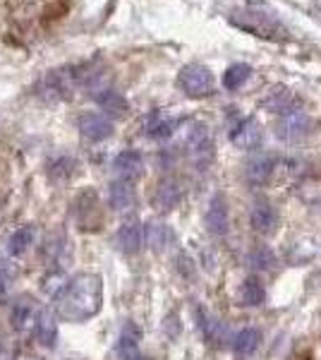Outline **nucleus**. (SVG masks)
I'll list each match as a JSON object with an SVG mask.
<instances>
[{
	"instance_id": "obj_1",
	"label": "nucleus",
	"mask_w": 321,
	"mask_h": 360,
	"mask_svg": "<svg viewBox=\"0 0 321 360\" xmlns=\"http://www.w3.org/2000/svg\"><path fill=\"white\" fill-rule=\"evenodd\" d=\"M103 305V278L98 274H79L58 293V317L65 322H86L96 317Z\"/></svg>"
},
{
	"instance_id": "obj_2",
	"label": "nucleus",
	"mask_w": 321,
	"mask_h": 360,
	"mask_svg": "<svg viewBox=\"0 0 321 360\" xmlns=\"http://www.w3.org/2000/svg\"><path fill=\"white\" fill-rule=\"evenodd\" d=\"M178 86L190 98H207L214 94V75L209 68L199 65V63H190L178 72Z\"/></svg>"
},
{
	"instance_id": "obj_3",
	"label": "nucleus",
	"mask_w": 321,
	"mask_h": 360,
	"mask_svg": "<svg viewBox=\"0 0 321 360\" xmlns=\"http://www.w3.org/2000/svg\"><path fill=\"white\" fill-rule=\"evenodd\" d=\"M74 221L81 231H98L101 229V207H98V195L94 190H84L74 200Z\"/></svg>"
},
{
	"instance_id": "obj_4",
	"label": "nucleus",
	"mask_w": 321,
	"mask_h": 360,
	"mask_svg": "<svg viewBox=\"0 0 321 360\" xmlns=\"http://www.w3.org/2000/svg\"><path fill=\"white\" fill-rule=\"evenodd\" d=\"M232 25L247 29V32H252V34H259V37H268V39H276L278 37L276 32L285 34V29L278 25V20H273V17L266 13H256V10H249V13H235Z\"/></svg>"
},
{
	"instance_id": "obj_5",
	"label": "nucleus",
	"mask_w": 321,
	"mask_h": 360,
	"mask_svg": "<svg viewBox=\"0 0 321 360\" xmlns=\"http://www.w3.org/2000/svg\"><path fill=\"white\" fill-rule=\"evenodd\" d=\"M309 132H312V123L302 111H293L281 115V120L276 123V137L283 139V142H300L305 139Z\"/></svg>"
},
{
	"instance_id": "obj_6",
	"label": "nucleus",
	"mask_w": 321,
	"mask_h": 360,
	"mask_svg": "<svg viewBox=\"0 0 321 360\" xmlns=\"http://www.w3.org/2000/svg\"><path fill=\"white\" fill-rule=\"evenodd\" d=\"M230 142L240 149H254L261 144V127L254 118L242 115L230 127Z\"/></svg>"
},
{
	"instance_id": "obj_7",
	"label": "nucleus",
	"mask_w": 321,
	"mask_h": 360,
	"mask_svg": "<svg viewBox=\"0 0 321 360\" xmlns=\"http://www.w3.org/2000/svg\"><path fill=\"white\" fill-rule=\"evenodd\" d=\"M249 224H252V229L256 231V233L273 236L278 231L281 219H278V212H276V207H273L271 202L259 200V202H254L252 212H249Z\"/></svg>"
},
{
	"instance_id": "obj_8",
	"label": "nucleus",
	"mask_w": 321,
	"mask_h": 360,
	"mask_svg": "<svg viewBox=\"0 0 321 360\" xmlns=\"http://www.w3.org/2000/svg\"><path fill=\"white\" fill-rule=\"evenodd\" d=\"M77 127L81 132V137L89 139V142H103L113 135V123L101 113H84L79 115Z\"/></svg>"
},
{
	"instance_id": "obj_9",
	"label": "nucleus",
	"mask_w": 321,
	"mask_h": 360,
	"mask_svg": "<svg viewBox=\"0 0 321 360\" xmlns=\"http://www.w3.org/2000/svg\"><path fill=\"white\" fill-rule=\"evenodd\" d=\"M204 224H207L209 233L214 236H225L228 226H230V217H228V202L223 195H214L211 202H209L207 217H204Z\"/></svg>"
},
{
	"instance_id": "obj_10",
	"label": "nucleus",
	"mask_w": 321,
	"mask_h": 360,
	"mask_svg": "<svg viewBox=\"0 0 321 360\" xmlns=\"http://www.w3.org/2000/svg\"><path fill=\"white\" fill-rule=\"evenodd\" d=\"M32 324H34V339H37V344L51 348L58 341V322L53 310H39L34 315Z\"/></svg>"
},
{
	"instance_id": "obj_11",
	"label": "nucleus",
	"mask_w": 321,
	"mask_h": 360,
	"mask_svg": "<svg viewBox=\"0 0 321 360\" xmlns=\"http://www.w3.org/2000/svg\"><path fill=\"white\" fill-rule=\"evenodd\" d=\"M139 341H142V329L134 322H127L118 339V356L122 360H147L139 353Z\"/></svg>"
},
{
	"instance_id": "obj_12",
	"label": "nucleus",
	"mask_w": 321,
	"mask_h": 360,
	"mask_svg": "<svg viewBox=\"0 0 321 360\" xmlns=\"http://www.w3.org/2000/svg\"><path fill=\"white\" fill-rule=\"evenodd\" d=\"M113 168L122 180H134L144 173V159L134 149H125L113 159Z\"/></svg>"
},
{
	"instance_id": "obj_13",
	"label": "nucleus",
	"mask_w": 321,
	"mask_h": 360,
	"mask_svg": "<svg viewBox=\"0 0 321 360\" xmlns=\"http://www.w3.org/2000/svg\"><path fill=\"white\" fill-rule=\"evenodd\" d=\"M180 200H183V190H180V185L175 180H161L156 193L151 195V205L159 212H171V209L180 205Z\"/></svg>"
},
{
	"instance_id": "obj_14",
	"label": "nucleus",
	"mask_w": 321,
	"mask_h": 360,
	"mask_svg": "<svg viewBox=\"0 0 321 360\" xmlns=\"http://www.w3.org/2000/svg\"><path fill=\"white\" fill-rule=\"evenodd\" d=\"M118 248L125 255H137L144 243V229L139 221H125L118 229Z\"/></svg>"
},
{
	"instance_id": "obj_15",
	"label": "nucleus",
	"mask_w": 321,
	"mask_h": 360,
	"mask_svg": "<svg viewBox=\"0 0 321 360\" xmlns=\"http://www.w3.org/2000/svg\"><path fill=\"white\" fill-rule=\"evenodd\" d=\"M108 202L115 212H127V209L134 207L137 202V195H134V188H132V180H115L110 183L108 188Z\"/></svg>"
},
{
	"instance_id": "obj_16",
	"label": "nucleus",
	"mask_w": 321,
	"mask_h": 360,
	"mask_svg": "<svg viewBox=\"0 0 321 360\" xmlns=\"http://www.w3.org/2000/svg\"><path fill=\"white\" fill-rule=\"evenodd\" d=\"M237 303L242 307H259L266 303V288L259 281V276H247L240 283V291H237Z\"/></svg>"
},
{
	"instance_id": "obj_17",
	"label": "nucleus",
	"mask_w": 321,
	"mask_h": 360,
	"mask_svg": "<svg viewBox=\"0 0 321 360\" xmlns=\"http://www.w3.org/2000/svg\"><path fill=\"white\" fill-rule=\"evenodd\" d=\"M197 327L202 329L204 339H207L209 344H214V346L223 344V339H225L223 322H221V319H216V317H211L207 310H204V307H197Z\"/></svg>"
},
{
	"instance_id": "obj_18",
	"label": "nucleus",
	"mask_w": 321,
	"mask_h": 360,
	"mask_svg": "<svg viewBox=\"0 0 321 360\" xmlns=\"http://www.w3.org/2000/svg\"><path fill=\"white\" fill-rule=\"evenodd\" d=\"M188 149L195 156H211V149H214V142H211V132H209V127L199 123V125H195L190 130V135H188Z\"/></svg>"
},
{
	"instance_id": "obj_19",
	"label": "nucleus",
	"mask_w": 321,
	"mask_h": 360,
	"mask_svg": "<svg viewBox=\"0 0 321 360\" xmlns=\"http://www.w3.org/2000/svg\"><path fill=\"white\" fill-rule=\"evenodd\" d=\"M34 243H37V229H34L32 224L20 226V229H17L13 236H10L8 252L13 255V257H20V255H25L27 250L34 245Z\"/></svg>"
},
{
	"instance_id": "obj_20",
	"label": "nucleus",
	"mask_w": 321,
	"mask_h": 360,
	"mask_svg": "<svg viewBox=\"0 0 321 360\" xmlns=\"http://www.w3.org/2000/svg\"><path fill=\"white\" fill-rule=\"evenodd\" d=\"M261 346V332L254 327H247L242 332H237L235 341H232V351L240 358H249L252 353H256V348Z\"/></svg>"
},
{
	"instance_id": "obj_21",
	"label": "nucleus",
	"mask_w": 321,
	"mask_h": 360,
	"mask_svg": "<svg viewBox=\"0 0 321 360\" xmlns=\"http://www.w3.org/2000/svg\"><path fill=\"white\" fill-rule=\"evenodd\" d=\"M144 240H147V245L151 250H156V252H163L168 245L173 243V231L168 229L166 224H147V229H144Z\"/></svg>"
},
{
	"instance_id": "obj_22",
	"label": "nucleus",
	"mask_w": 321,
	"mask_h": 360,
	"mask_svg": "<svg viewBox=\"0 0 321 360\" xmlns=\"http://www.w3.org/2000/svg\"><path fill=\"white\" fill-rule=\"evenodd\" d=\"M96 98V103L98 106L103 108L106 113H110V115H125L127 113V98L120 94V91H115V89H101L98 94L94 96Z\"/></svg>"
},
{
	"instance_id": "obj_23",
	"label": "nucleus",
	"mask_w": 321,
	"mask_h": 360,
	"mask_svg": "<svg viewBox=\"0 0 321 360\" xmlns=\"http://www.w3.org/2000/svg\"><path fill=\"white\" fill-rule=\"evenodd\" d=\"M266 106L278 115L300 111V108H297V98L290 94L288 89H281V86H278V89H271V94L266 98Z\"/></svg>"
},
{
	"instance_id": "obj_24",
	"label": "nucleus",
	"mask_w": 321,
	"mask_h": 360,
	"mask_svg": "<svg viewBox=\"0 0 321 360\" xmlns=\"http://www.w3.org/2000/svg\"><path fill=\"white\" fill-rule=\"evenodd\" d=\"M273 168H276V161L271 156H256L247 166V180L252 185H264L273 176Z\"/></svg>"
},
{
	"instance_id": "obj_25",
	"label": "nucleus",
	"mask_w": 321,
	"mask_h": 360,
	"mask_svg": "<svg viewBox=\"0 0 321 360\" xmlns=\"http://www.w3.org/2000/svg\"><path fill=\"white\" fill-rule=\"evenodd\" d=\"M252 77V65H247V63H235V65H230L223 72V86L228 91H237L240 86H244V82Z\"/></svg>"
},
{
	"instance_id": "obj_26",
	"label": "nucleus",
	"mask_w": 321,
	"mask_h": 360,
	"mask_svg": "<svg viewBox=\"0 0 321 360\" xmlns=\"http://www.w3.org/2000/svg\"><path fill=\"white\" fill-rule=\"evenodd\" d=\"M34 315H37V310L29 303V295H25V298L15 300L13 310H10V322H13L15 329H25L29 322H34Z\"/></svg>"
},
{
	"instance_id": "obj_27",
	"label": "nucleus",
	"mask_w": 321,
	"mask_h": 360,
	"mask_svg": "<svg viewBox=\"0 0 321 360\" xmlns=\"http://www.w3.org/2000/svg\"><path fill=\"white\" fill-rule=\"evenodd\" d=\"M175 132V123L161 113H151L147 120V135L151 139H168Z\"/></svg>"
},
{
	"instance_id": "obj_28",
	"label": "nucleus",
	"mask_w": 321,
	"mask_h": 360,
	"mask_svg": "<svg viewBox=\"0 0 321 360\" xmlns=\"http://www.w3.org/2000/svg\"><path fill=\"white\" fill-rule=\"evenodd\" d=\"M48 173H51V178L67 180L74 173V161L72 159H58L55 164H51Z\"/></svg>"
},
{
	"instance_id": "obj_29",
	"label": "nucleus",
	"mask_w": 321,
	"mask_h": 360,
	"mask_svg": "<svg viewBox=\"0 0 321 360\" xmlns=\"http://www.w3.org/2000/svg\"><path fill=\"white\" fill-rule=\"evenodd\" d=\"M252 262H254V266H259V269H268V266L273 264V255L268 252V250L259 248L252 252Z\"/></svg>"
},
{
	"instance_id": "obj_30",
	"label": "nucleus",
	"mask_w": 321,
	"mask_h": 360,
	"mask_svg": "<svg viewBox=\"0 0 321 360\" xmlns=\"http://www.w3.org/2000/svg\"><path fill=\"white\" fill-rule=\"evenodd\" d=\"M8 286H10V278L5 271H0V298H3L5 293H8Z\"/></svg>"
}]
</instances>
